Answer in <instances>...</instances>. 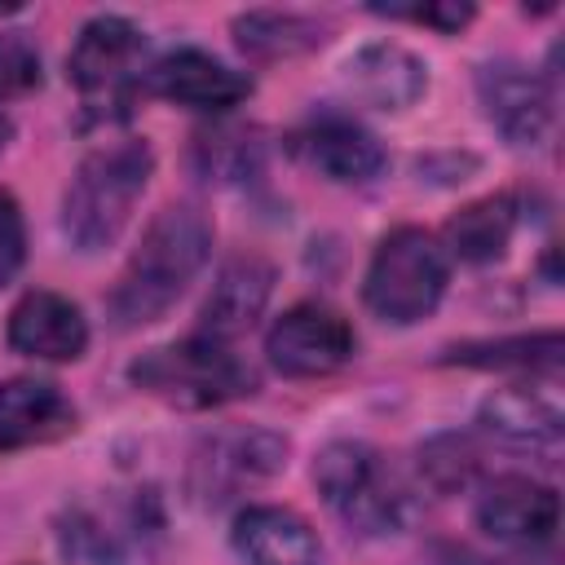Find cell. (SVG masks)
<instances>
[{"label":"cell","mask_w":565,"mask_h":565,"mask_svg":"<svg viewBox=\"0 0 565 565\" xmlns=\"http://www.w3.org/2000/svg\"><path fill=\"white\" fill-rule=\"evenodd\" d=\"M207 247H212V225L203 221V212L185 203L163 207L141 234L128 269L119 274V287L110 291V318L119 327H141L168 313L172 300L207 265Z\"/></svg>","instance_id":"cell-1"},{"label":"cell","mask_w":565,"mask_h":565,"mask_svg":"<svg viewBox=\"0 0 565 565\" xmlns=\"http://www.w3.org/2000/svg\"><path fill=\"white\" fill-rule=\"evenodd\" d=\"M154 154L146 141L128 137V141H110L102 150H93L75 181L66 185L62 199V230L79 252H97L110 247L119 238V230L128 225L146 181H150Z\"/></svg>","instance_id":"cell-2"},{"label":"cell","mask_w":565,"mask_h":565,"mask_svg":"<svg viewBox=\"0 0 565 565\" xmlns=\"http://www.w3.org/2000/svg\"><path fill=\"white\" fill-rule=\"evenodd\" d=\"M313 481L322 499L362 534H393L411 516L406 481L366 441H331L313 463Z\"/></svg>","instance_id":"cell-3"},{"label":"cell","mask_w":565,"mask_h":565,"mask_svg":"<svg viewBox=\"0 0 565 565\" xmlns=\"http://www.w3.org/2000/svg\"><path fill=\"white\" fill-rule=\"evenodd\" d=\"M132 380L146 393H154L159 402L185 406V411H207V406L234 402L256 388L252 366L230 344L207 340V335H190L181 344L150 349L146 358L132 362Z\"/></svg>","instance_id":"cell-4"},{"label":"cell","mask_w":565,"mask_h":565,"mask_svg":"<svg viewBox=\"0 0 565 565\" xmlns=\"http://www.w3.org/2000/svg\"><path fill=\"white\" fill-rule=\"evenodd\" d=\"M446 278H450L446 247L428 230L402 225L375 247V256L366 265V305L384 322L406 327L437 309Z\"/></svg>","instance_id":"cell-5"},{"label":"cell","mask_w":565,"mask_h":565,"mask_svg":"<svg viewBox=\"0 0 565 565\" xmlns=\"http://www.w3.org/2000/svg\"><path fill=\"white\" fill-rule=\"evenodd\" d=\"M265 353L274 371L291 380H318L353 358V327L327 305H296L269 327Z\"/></svg>","instance_id":"cell-6"},{"label":"cell","mask_w":565,"mask_h":565,"mask_svg":"<svg viewBox=\"0 0 565 565\" xmlns=\"http://www.w3.org/2000/svg\"><path fill=\"white\" fill-rule=\"evenodd\" d=\"M282 463H287V437H278L269 428H225L199 446L190 486L199 499L221 503V499L238 494L243 486L274 477Z\"/></svg>","instance_id":"cell-7"},{"label":"cell","mask_w":565,"mask_h":565,"mask_svg":"<svg viewBox=\"0 0 565 565\" xmlns=\"http://www.w3.org/2000/svg\"><path fill=\"white\" fill-rule=\"evenodd\" d=\"M141 49H146V40L128 18L102 13L79 31V40L66 57V75L84 93V102H124Z\"/></svg>","instance_id":"cell-8"},{"label":"cell","mask_w":565,"mask_h":565,"mask_svg":"<svg viewBox=\"0 0 565 565\" xmlns=\"http://www.w3.org/2000/svg\"><path fill=\"white\" fill-rule=\"evenodd\" d=\"M477 97L486 106V119L512 141V146H543L552 132V88L521 62H490L477 71Z\"/></svg>","instance_id":"cell-9"},{"label":"cell","mask_w":565,"mask_h":565,"mask_svg":"<svg viewBox=\"0 0 565 565\" xmlns=\"http://www.w3.org/2000/svg\"><path fill=\"white\" fill-rule=\"evenodd\" d=\"M477 525L508 547H543L561 525V499L530 477H499L477 499Z\"/></svg>","instance_id":"cell-10"},{"label":"cell","mask_w":565,"mask_h":565,"mask_svg":"<svg viewBox=\"0 0 565 565\" xmlns=\"http://www.w3.org/2000/svg\"><path fill=\"white\" fill-rule=\"evenodd\" d=\"M150 88L190 110H230L252 93V79L203 49H177L154 62Z\"/></svg>","instance_id":"cell-11"},{"label":"cell","mask_w":565,"mask_h":565,"mask_svg":"<svg viewBox=\"0 0 565 565\" xmlns=\"http://www.w3.org/2000/svg\"><path fill=\"white\" fill-rule=\"evenodd\" d=\"M9 344L40 362H75L88 344V322L57 291H26L9 313Z\"/></svg>","instance_id":"cell-12"},{"label":"cell","mask_w":565,"mask_h":565,"mask_svg":"<svg viewBox=\"0 0 565 565\" xmlns=\"http://www.w3.org/2000/svg\"><path fill=\"white\" fill-rule=\"evenodd\" d=\"M269 291H274V265L269 260H260L252 252L225 260L221 274H216V282H212V291H207V300H203V327H199V335L221 340V344L238 340L260 318Z\"/></svg>","instance_id":"cell-13"},{"label":"cell","mask_w":565,"mask_h":565,"mask_svg":"<svg viewBox=\"0 0 565 565\" xmlns=\"http://www.w3.org/2000/svg\"><path fill=\"white\" fill-rule=\"evenodd\" d=\"M234 552L247 565H318L322 543L313 525L291 508H243L234 516Z\"/></svg>","instance_id":"cell-14"},{"label":"cell","mask_w":565,"mask_h":565,"mask_svg":"<svg viewBox=\"0 0 565 565\" xmlns=\"http://www.w3.org/2000/svg\"><path fill=\"white\" fill-rule=\"evenodd\" d=\"M75 428V406L49 380H9L0 384V450L44 446Z\"/></svg>","instance_id":"cell-15"},{"label":"cell","mask_w":565,"mask_h":565,"mask_svg":"<svg viewBox=\"0 0 565 565\" xmlns=\"http://www.w3.org/2000/svg\"><path fill=\"white\" fill-rule=\"evenodd\" d=\"M481 424L508 446L547 450L561 441L565 411H561V397L543 384H508L481 402Z\"/></svg>","instance_id":"cell-16"},{"label":"cell","mask_w":565,"mask_h":565,"mask_svg":"<svg viewBox=\"0 0 565 565\" xmlns=\"http://www.w3.org/2000/svg\"><path fill=\"white\" fill-rule=\"evenodd\" d=\"M344 79L349 88L366 102V106H380V110H406L411 102H419L424 84H428V66L402 49V44H366L349 57L344 66Z\"/></svg>","instance_id":"cell-17"},{"label":"cell","mask_w":565,"mask_h":565,"mask_svg":"<svg viewBox=\"0 0 565 565\" xmlns=\"http://www.w3.org/2000/svg\"><path fill=\"white\" fill-rule=\"evenodd\" d=\"M305 150H309V159H313L331 181H371V177L384 168L380 141H375L358 119H344V115H322V119L309 128Z\"/></svg>","instance_id":"cell-18"},{"label":"cell","mask_w":565,"mask_h":565,"mask_svg":"<svg viewBox=\"0 0 565 565\" xmlns=\"http://www.w3.org/2000/svg\"><path fill=\"white\" fill-rule=\"evenodd\" d=\"M512 230H516V207H512V199H503V194H499V199H477V203H468L463 212L450 216V225H446V247H450L459 260L481 265V260L503 256Z\"/></svg>","instance_id":"cell-19"},{"label":"cell","mask_w":565,"mask_h":565,"mask_svg":"<svg viewBox=\"0 0 565 565\" xmlns=\"http://www.w3.org/2000/svg\"><path fill=\"white\" fill-rule=\"evenodd\" d=\"M234 35H238V49L252 53V57H296V53H309L313 44H322V26L305 13H278V9H256V13H243L234 22Z\"/></svg>","instance_id":"cell-20"},{"label":"cell","mask_w":565,"mask_h":565,"mask_svg":"<svg viewBox=\"0 0 565 565\" xmlns=\"http://www.w3.org/2000/svg\"><path fill=\"white\" fill-rule=\"evenodd\" d=\"M561 335L556 331H543V335H521V340H499V344H463L455 349V362H468V366H543V371H556L561 366Z\"/></svg>","instance_id":"cell-21"},{"label":"cell","mask_w":565,"mask_h":565,"mask_svg":"<svg viewBox=\"0 0 565 565\" xmlns=\"http://www.w3.org/2000/svg\"><path fill=\"white\" fill-rule=\"evenodd\" d=\"M419 472L433 490L450 494V490H463L477 472V446L459 433H446V437H433L424 450H419Z\"/></svg>","instance_id":"cell-22"},{"label":"cell","mask_w":565,"mask_h":565,"mask_svg":"<svg viewBox=\"0 0 565 565\" xmlns=\"http://www.w3.org/2000/svg\"><path fill=\"white\" fill-rule=\"evenodd\" d=\"M256 141H252V132H243V128H221V132H203L199 137V159H203V172L207 177H221V181H230V177H247V168L256 163Z\"/></svg>","instance_id":"cell-23"},{"label":"cell","mask_w":565,"mask_h":565,"mask_svg":"<svg viewBox=\"0 0 565 565\" xmlns=\"http://www.w3.org/2000/svg\"><path fill=\"white\" fill-rule=\"evenodd\" d=\"M40 88V53L22 31L0 35V93H31Z\"/></svg>","instance_id":"cell-24"},{"label":"cell","mask_w":565,"mask_h":565,"mask_svg":"<svg viewBox=\"0 0 565 565\" xmlns=\"http://www.w3.org/2000/svg\"><path fill=\"white\" fill-rule=\"evenodd\" d=\"M26 256V230H22V212L18 203L0 190V287L22 269Z\"/></svg>","instance_id":"cell-25"},{"label":"cell","mask_w":565,"mask_h":565,"mask_svg":"<svg viewBox=\"0 0 565 565\" xmlns=\"http://www.w3.org/2000/svg\"><path fill=\"white\" fill-rule=\"evenodd\" d=\"M375 13H393V18H411V22H433L441 31H459L472 18V4H411V9H375Z\"/></svg>","instance_id":"cell-26"},{"label":"cell","mask_w":565,"mask_h":565,"mask_svg":"<svg viewBox=\"0 0 565 565\" xmlns=\"http://www.w3.org/2000/svg\"><path fill=\"white\" fill-rule=\"evenodd\" d=\"M9 137H13V124H9V115H4V110H0V150H4V146H9Z\"/></svg>","instance_id":"cell-27"}]
</instances>
